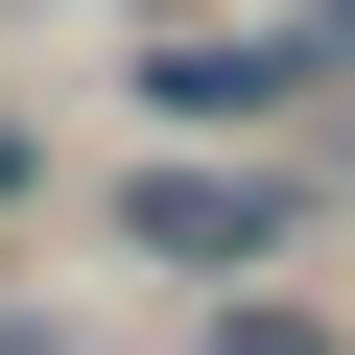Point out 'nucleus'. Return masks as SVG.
<instances>
[{"mask_svg": "<svg viewBox=\"0 0 355 355\" xmlns=\"http://www.w3.org/2000/svg\"><path fill=\"white\" fill-rule=\"evenodd\" d=\"M119 214H142L166 261H284V214H308V190H261V166H142Z\"/></svg>", "mask_w": 355, "mask_h": 355, "instance_id": "obj_1", "label": "nucleus"}, {"mask_svg": "<svg viewBox=\"0 0 355 355\" xmlns=\"http://www.w3.org/2000/svg\"><path fill=\"white\" fill-rule=\"evenodd\" d=\"M214 355H331V331H308V308H237V331H214Z\"/></svg>", "mask_w": 355, "mask_h": 355, "instance_id": "obj_2", "label": "nucleus"}, {"mask_svg": "<svg viewBox=\"0 0 355 355\" xmlns=\"http://www.w3.org/2000/svg\"><path fill=\"white\" fill-rule=\"evenodd\" d=\"M24 190H48V142H24V119H0V214H24Z\"/></svg>", "mask_w": 355, "mask_h": 355, "instance_id": "obj_3", "label": "nucleus"}, {"mask_svg": "<svg viewBox=\"0 0 355 355\" xmlns=\"http://www.w3.org/2000/svg\"><path fill=\"white\" fill-rule=\"evenodd\" d=\"M0 355H71V331H24V308H0Z\"/></svg>", "mask_w": 355, "mask_h": 355, "instance_id": "obj_4", "label": "nucleus"}, {"mask_svg": "<svg viewBox=\"0 0 355 355\" xmlns=\"http://www.w3.org/2000/svg\"><path fill=\"white\" fill-rule=\"evenodd\" d=\"M331 24H355V0H331Z\"/></svg>", "mask_w": 355, "mask_h": 355, "instance_id": "obj_5", "label": "nucleus"}]
</instances>
